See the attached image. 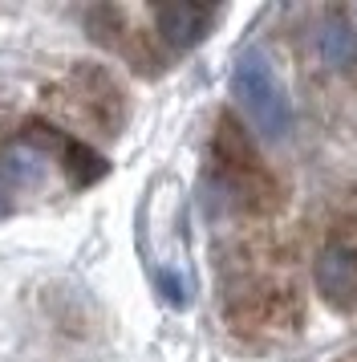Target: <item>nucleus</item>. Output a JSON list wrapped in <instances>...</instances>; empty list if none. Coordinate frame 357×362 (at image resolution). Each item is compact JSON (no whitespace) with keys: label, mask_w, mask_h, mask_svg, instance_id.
<instances>
[{"label":"nucleus","mask_w":357,"mask_h":362,"mask_svg":"<svg viewBox=\"0 0 357 362\" xmlns=\"http://www.w3.org/2000/svg\"><path fill=\"white\" fill-rule=\"evenodd\" d=\"M231 94H236V102L243 106V115L252 118V127H256L260 139L280 143V139L292 131L289 94H284L280 78H276L272 62L260 49H248L240 62H236V69H231Z\"/></svg>","instance_id":"obj_1"},{"label":"nucleus","mask_w":357,"mask_h":362,"mask_svg":"<svg viewBox=\"0 0 357 362\" xmlns=\"http://www.w3.org/2000/svg\"><path fill=\"white\" fill-rule=\"evenodd\" d=\"M215 163L224 171L227 192L236 199H243V204L264 208V204L276 196V183H272V175H268V167L260 163V155H256V147H252L248 131H243L231 115L219 118V131H215Z\"/></svg>","instance_id":"obj_2"},{"label":"nucleus","mask_w":357,"mask_h":362,"mask_svg":"<svg viewBox=\"0 0 357 362\" xmlns=\"http://www.w3.org/2000/svg\"><path fill=\"white\" fill-rule=\"evenodd\" d=\"M20 143L37 147L41 155L57 151V155H61L57 163L65 167V175H69V183H73V187H90V183H97L102 175H106V159H102L97 151H90L81 139H69V134L53 131V127H45V122H29Z\"/></svg>","instance_id":"obj_3"},{"label":"nucleus","mask_w":357,"mask_h":362,"mask_svg":"<svg viewBox=\"0 0 357 362\" xmlns=\"http://www.w3.org/2000/svg\"><path fill=\"white\" fill-rule=\"evenodd\" d=\"M317 293L333 305V310H353L357 305V248L349 240H333L321 248L317 257Z\"/></svg>","instance_id":"obj_4"},{"label":"nucleus","mask_w":357,"mask_h":362,"mask_svg":"<svg viewBox=\"0 0 357 362\" xmlns=\"http://www.w3.org/2000/svg\"><path fill=\"white\" fill-rule=\"evenodd\" d=\"M215 8L207 4H159L155 8V29L171 49H191L207 37Z\"/></svg>","instance_id":"obj_5"},{"label":"nucleus","mask_w":357,"mask_h":362,"mask_svg":"<svg viewBox=\"0 0 357 362\" xmlns=\"http://www.w3.org/2000/svg\"><path fill=\"white\" fill-rule=\"evenodd\" d=\"M317 57H321L329 69H337V74H349L357 69V33L353 25L345 17H325L317 25Z\"/></svg>","instance_id":"obj_6"},{"label":"nucleus","mask_w":357,"mask_h":362,"mask_svg":"<svg viewBox=\"0 0 357 362\" xmlns=\"http://www.w3.org/2000/svg\"><path fill=\"white\" fill-rule=\"evenodd\" d=\"M0 167H4V175H8L13 183L32 187V183H41V175H45V155H41L37 147H29V143H16V147L4 151Z\"/></svg>","instance_id":"obj_7"},{"label":"nucleus","mask_w":357,"mask_h":362,"mask_svg":"<svg viewBox=\"0 0 357 362\" xmlns=\"http://www.w3.org/2000/svg\"><path fill=\"white\" fill-rule=\"evenodd\" d=\"M155 285H159V293L175 305V310H183L187 305V281L178 277L175 269H155Z\"/></svg>","instance_id":"obj_8"},{"label":"nucleus","mask_w":357,"mask_h":362,"mask_svg":"<svg viewBox=\"0 0 357 362\" xmlns=\"http://www.w3.org/2000/svg\"><path fill=\"white\" fill-rule=\"evenodd\" d=\"M8 212V199H4V192H0V216Z\"/></svg>","instance_id":"obj_9"}]
</instances>
